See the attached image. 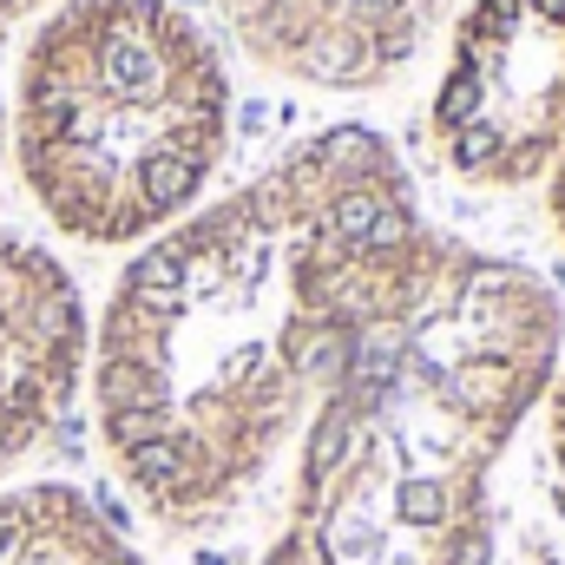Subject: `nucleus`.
<instances>
[{"mask_svg":"<svg viewBox=\"0 0 565 565\" xmlns=\"http://www.w3.org/2000/svg\"><path fill=\"white\" fill-rule=\"evenodd\" d=\"M440 257L402 151L329 126L178 217L113 282L93 329V415L151 526L211 533L302 440L349 355Z\"/></svg>","mask_w":565,"mask_h":565,"instance_id":"1","label":"nucleus"},{"mask_svg":"<svg viewBox=\"0 0 565 565\" xmlns=\"http://www.w3.org/2000/svg\"><path fill=\"white\" fill-rule=\"evenodd\" d=\"M559 355L553 282L440 237L422 296L309 415L289 513L257 565H487L493 467Z\"/></svg>","mask_w":565,"mask_h":565,"instance_id":"2","label":"nucleus"},{"mask_svg":"<svg viewBox=\"0 0 565 565\" xmlns=\"http://www.w3.org/2000/svg\"><path fill=\"white\" fill-rule=\"evenodd\" d=\"M7 132L60 237L145 250L198 211L231 151V73L171 0H60L26 40Z\"/></svg>","mask_w":565,"mask_h":565,"instance_id":"3","label":"nucleus"},{"mask_svg":"<svg viewBox=\"0 0 565 565\" xmlns=\"http://www.w3.org/2000/svg\"><path fill=\"white\" fill-rule=\"evenodd\" d=\"M434 151L480 191H520L565 158V0H467L427 106Z\"/></svg>","mask_w":565,"mask_h":565,"instance_id":"4","label":"nucleus"},{"mask_svg":"<svg viewBox=\"0 0 565 565\" xmlns=\"http://www.w3.org/2000/svg\"><path fill=\"white\" fill-rule=\"evenodd\" d=\"M86 369L93 316L73 270L46 244L0 231V473L60 434Z\"/></svg>","mask_w":565,"mask_h":565,"instance_id":"5","label":"nucleus"},{"mask_svg":"<svg viewBox=\"0 0 565 565\" xmlns=\"http://www.w3.org/2000/svg\"><path fill=\"white\" fill-rule=\"evenodd\" d=\"M231 40L277 79L375 93L408 73L440 0H211Z\"/></svg>","mask_w":565,"mask_h":565,"instance_id":"6","label":"nucleus"},{"mask_svg":"<svg viewBox=\"0 0 565 565\" xmlns=\"http://www.w3.org/2000/svg\"><path fill=\"white\" fill-rule=\"evenodd\" d=\"M0 565H151L139 540L79 487H0Z\"/></svg>","mask_w":565,"mask_h":565,"instance_id":"7","label":"nucleus"},{"mask_svg":"<svg viewBox=\"0 0 565 565\" xmlns=\"http://www.w3.org/2000/svg\"><path fill=\"white\" fill-rule=\"evenodd\" d=\"M540 408H546V467H553V480L565 493V355L553 369V382H546V395H540Z\"/></svg>","mask_w":565,"mask_h":565,"instance_id":"8","label":"nucleus"},{"mask_svg":"<svg viewBox=\"0 0 565 565\" xmlns=\"http://www.w3.org/2000/svg\"><path fill=\"white\" fill-rule=\"evenodd\" d=\"M553 231H559V244H565V158L553 164Z\"/></svg>","mask_w":565,"mask_h":565,"instance_id":"9","label":"nucleus"},{"mask_svg":"<svg viewBox=\"0 0 565 565\" xmlns=\"http://www.w3.org/2000/svg\"><path fill=\"white\" fill-rule=\"evenodd\" d=\"M33 7H46V0H0V26L20 20V13H33Z\"/></svg>","mask_w":565,"mask_h":565,"instance_id":"10","label":"nucleus"},{"mask_svg":"<svg viewBox=\"0 0 565 565\" xmlns=\"http://www.w3.org/2000/svg\"><path fill=\"white\" fill-rule=\"evenodd\" d=\"M0 158H7V106H0Z\"/></svg>","mask_w":565,"mask_h":565,"instance_id":"11","label":"nucleus"}]
</instances>
